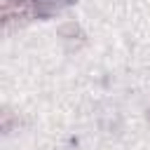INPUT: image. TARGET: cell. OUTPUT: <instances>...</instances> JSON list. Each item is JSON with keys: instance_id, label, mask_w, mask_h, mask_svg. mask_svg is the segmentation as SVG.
Wrapping results in <instances>:
<instances>
[{"instance_id": "cell-1", "label": "cell", "mask_w": 150, "mask_h": 150, "mask_svg": "<svg viewBox=\"0 0 150 150\" xmlns=\"http://www.w3.org/2000/svg\"><path fill=\"white\" fill-rule=\"evenodd\" d=\"M30 19H35L30 0H2V26L7 30L14 26H23Z\"/></svg>"}, {"instance_id": "cell-2", "label": "cell", "mask_w": 150, "mask_h": 150, "mask_svg": "<svg viewBox=\"0 0 150 150\" xmlns=\"http://www.w3.org/2000/svg\"><path fill=\"white\" fill-rule=\"evenodd\" d=\"M30 2H33V12H35V16L47 19V16H52V14L61 12V9H66V7L73 5L75 0H30Z\"/></svg>"}]
</instances>
